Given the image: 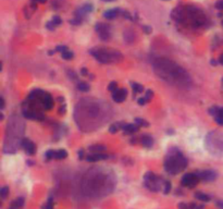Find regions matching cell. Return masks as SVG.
Wrapping results in <instances>:
<instances>
[{
  "mask_svg": "<svg viewBox=\"0 0 223 209\" xmlns=\"http://www.w3.org/2000/svg\"><path fill=\"white\" fill-rule=\"evenodd\" d=\"M187 160L177 148H172L168 152L164 160V169L169 174L175 175L184 170Z\"/></svg>",
  "mask_w": 223,
  "mask_h": 209,
  "instance_id": "1",
  "label": "cell"
},
{
  "mask_svg": "<svg viewBox=\"0 0 223 209\" xmlns=\"http://www.w3.org/2000/svg\"><path fill=\"white\" fill-rule=\"evenodd\" d=\"M90 55L95 57V59L99 61L100 63H111L114 61H119L122 59V56L119 51L112 49H104V48H96L90 50Z\"/></svg>",
  "mask_w": 223,
  "mask_h": 209,
  "instance_id": "2",
  "label": "cell"
},
{
  "mask_svg": "<svg viewBox=\"0 0 223 209\" xmlns=\"http://www.w3.org/2000/svg\"><path fill=\"white\" fill-rule=\"evenodd\" d=\"M144 179H145L146 187L151 192H159L162 187V183H164L160 176L156 175L152 172H147L144 176Z\"/></svg>",
  "mask_w": 223,
  "mask_h": 209,
  "instance_id": "3",
  "label": "cell"
},
{
  "mask_svg": "<svg viewBox=\"0 0 223 209\" xmlns=\"http://www.w3.org/2000/svg\"><path fill=\"white\" fill-rule=\"evenodd\" d=\"M200 179L198 174L196 173H186L183 175V178L181 180V184L183 186L186 187H194L197 185V183L199 182Z\"/></svg>",
  "mask_w": 223,
  "mask_h": 209,
  "instance_id": "4",
  "label": "cell"
},
{
  "mask_svg": "<svg viewBox=\"0 0 223 209\" xmlns=\"http://www.w3.org/2000/svg\"><path fill=\"white\" fill-rule=\"evenodd\" d=\"M95 30L99 34L102 40H108L110 38V26L104 23H97L95 25Z\"/></svg>",
  "mask_w": 223,
  "mask_h": 209,
  "instance_id": "5",
  "label": "cell"
},
{
  "mask_svg": "<svg viewBox=\"0 0 223 209\" xmlns=\"http://www.w3.org/2000/svg\"><path fill=\"white\" fill-rule=\"evenodd\" d=\"M200 181H204V182H212L217 179V173L213 170H205L198 173Z\"/></svg>",
  "mask_w": 223,
  "mask_h": 209,
  "instance_id": "6",
  "label": "cell"
},
{
  "mask_svg": "<svg viewBox=\"0 0 223 209\" xmlns=\"http://www.w3.org/2000/svg\"><path fill=\"white\" fill-rule=\"evenodd\" d=\"M127 96V91L125 88H118L116 91L112 93V99L116 103H122L126 99Z\"/></svg>",
  "mask_w": 223,
  "mask_h": 209,
  "instance_id": "7",
  "label": "cell"
},
{
  "mask_svg": "<svg viewBox=\"0 0 223 209\" xmlns=\"http://www.w3.org/2000/svg\"><path fill=\"white\" fill-rule=\"evenodd\" d=\"M42 103L45 110H50V109H52V107H54V100H52L51 95L44 91H42Z\"/></svg>",
  "mask_w": 223,
  "mask_h": 209,
  "instance_id": "8",
  "label": "cell"
},
{
  "mask_svg": "<svg viewBox=\"0 0 223 209\" xmlns=\"http://www.w3.org/2000/svg\"><path fill=\"white\" fill-rule=\"evenodd\" d=\"M22 147L24 148V150L30 155H34L35 152H36V146L33 142L30 140V138H24L23 142H22Z\"/></svg>",
  "mask_w": 223,
  "mask_h": 209,
  "instance_id": "9",
  "label": "cell"
},
{
  "mask_svg": "<svg viewBox=\"0 0 223 209\" xmlns=\"http://www.w3.org/2000/svg\"><path fill=\"white\" fill-rule=\"evenodd\" d=\"M85 157H86V160L88 162H96V161H100V160H106L108 158L107 155L101 154V152H92V154Z\"/></svg>",
  "mask_w": 223,
  "mask_h": 209,
  "instance_id": "10",
  "label": "cell"
},
{
  "mask_svg": "<svg viewBox=\"0 0 223 209\" xmlns=\"http://www.w3.org/2000/svg\"><path fill=\"white\" fill-rule=\"evenodd\" d=\"M119 14H121V9L116 8V9H111V10H108L104 13V16L108 20H113L116 19Z\"/></svg>",
  "mask_w": 223,
  "mask_h": 209,
  "instance_id": "11",
  "label": "cell"
},
{
  "mask_svg": "<svg viewBox=\"0 0 223 209\" xmlns=\"http://www.w3.org/2000/svg\"><path fill=\"white\" fill-rule=\"evenodd\" d=\"M138 130L139 125H137V124H125V126H124V129L122 131H123V133L125 135H132V134L136 133Z\"/></svg>",
  "mask_w": 223,
  "mask_h": 209,
  "instance_id": "12",
  "label": "cell"
},
{
  "mask_svg": "<svg viewBox=\"0 0 223 209\" xmlns=\"http://www.w3.org/2000/svg\"><path fill=\"white\" fill-rule=\"evenodd\" d=\"M140 143L144 147H146V148H150L152 145H154V140H152V137L150 136V135H143L140 137Z\"/></svg>",
  "mask_w": 223,
  "mask_h": 209,
  "instance_id": "13",
  "label": "cell"
},
{
  "mask_svg": "<svg viewBox=\"0 0 223 209\" xmlns=\"http://www.w3.org/2000/svg\"><path fill=\"white\" fill-rule=\"evenodd\" d=\"M124 126H125V123H123V122H116V123H113V124H111L110 128H109V132H110L111 134H114V133H116L118 131H120V130H123Z\"/></svg>",
  "mask_w": 223,
  "mask_h": 209,
  "instance_id": "14",
  "label": "cell"
},
{
  "mask_svg": "<svg viewBox=\"0 0 223 209\" xmlns=\"http://www.w3.org/2000/svg\"><path fill=\"white\" fill-rule=\"evenodd\" d=\"M23 205H24V198L23 197H19V198H16V199H14V200L12 202L11 207H10V208L11 209H21L22 207H23Z\"/></svg>",
  "mask_w": 223,
  "mask_h": 209,
  "instance_id": "15",
  "label": "cell"
},
{
  "mask_svg": "<svg viewBox=\"0 0 223 209\" xmlns=\"http://www.w3.org/2000/svg\"><path fill=\"white\" fill-rule=\"evenodd\" d=\"M68 157V152L64 149H59V150H56V154H54V159L58 160H62L66 159Z\"/></svg>",
  "mask_w": 223,
  "mask_h": 209,
  "instance_id": "16",
  "label": "cell"
},
{
  "mask_svg": "<svg viewBox=\"0 0 223 209\" xmlns=\"http://www.w3.org/2000/svg\"><path fill=\"white\" fill-rule=\"evenodd\" d=\"M215 120L219 125L223 126V108H219L218 112L215 115Z\"/></svg>",
  "mask_w": 223,
  "mask_h": 209,
  "instance_id": "17",
  "label": "cell"
},
{
  "mask_svg": "<svg viewBox=\"0 0 223 209\" xmlns=\"http://www.w3.org/2000/svg\"><path fill=\"white\" fill-rule=\"evenodd\" d=\"M88 149L92 152H101L106 150V147L104 145H92V146H89Z\"/></svg>",
  "mask_w": 223,
  "mask_h": 209,
  "instance_id": "18",
  "label": "cell"
},
{
  "mask_svg": "<svg viewBox=\"0 0 223 209\" xmlns=\"http://www.w3.org/2000/svg\"><path fill=\"white\" fill-rule=\"evenodd\" d=\"M195 197H196L197 199L201 200V202H209V200H210V196L207 194H204V193H197V194L195 195Z\"/></svg>",
  "mask_w": 223,
  "mask_h": 209,
  "instance_id": "19",
  "label": "cell"
},
{
  "mask_svg": "<svg viewBox=\"0 0 223 209\" xmlns=\"http://www.w3.org/2000/svg\"><path fill=\"white\" fill-rule=\"evenodd\" d=\"M132 88H133V91H134L135 94H138V93H142L144 91V87H143V85L138 83H132Z\"/></svg>",
  "mask_w": 223,
  "mask_h": 209,
  "instance_id": "20",
  "label": "cell"
},
{
  "mask_svg": "<svg viewBox=\"0 0 223 209\" xmlns=\"http://www.w3.org/2000/svg\"><path fill=\"white\" fill-rule=\"evenodd\" d=\"M77 88H78V91L85 93V91H89V85L87 83H85V82H81V83L77 84Z\"/></svg>",
  "mask_w": 223,
  "mask_h": 209,
  "instance_id": "21",
  "label": "cell"
},
{
  "mask_svg": "<svg viewBox=\"0 0 223 209\" xmlns=\"http://www.w3.org/2000/svg\"><path fill=\"white\" fill-rule=\"evenodd\" d=\"M135 122H136L137 125H139V128H140V126H143V128H147V126L149 125V123H148L146 120H144V119H142V118H136L135 119Z\"/></svg>",
  "mask_w": 223,
  "mask_h": 209,
  "instance_id": "22",
  "label": "cell"
},
{
  "mask_svg": "<svg viewBox=\"0 0 223 209\" xmlns=\"http://www.w3.org/2000/svg\"><path fill=\"white\" fill-rule=\"evenodd\" d=\"M73 52L71 51V50H66V51H64V52H62L61 53V57L64 59V60H70V59H72L73 58Z\"/></svg>",
  "mask_w": 223,
  "mask_h": 209,
  "instance_id": "23",
  "label": "cell"
},
{
  "mask_svg": "<svg viewBox=\"0 0 223 209\" xmlns=\"http://www.w3.org/2000/svg\"><path fill=\"white\" fill-rule=\"evenodd\" d=\"M0 195H1V197L4 198H7V196L9 195V187L8 186H4L1 190H0Z\"/></svg>",
  "mask_w": 223,
  "mask_h": 209,
  "instance_id": "24",
  "label": "cell"
},
{
  "mask_svg": "<svg viewBox=\"0 0 223 209\" xmlns=\"http://www.w3.org/2000/svg\"><path fill=\"white\" fill-rule=\"evenodd\" d=\"M54 154H56V150H52V149H50V150H48V152H46L45 157H46L47 160L54 159Z\"/></svg>",
  "mask_w": 223,
  "mask_h": 209,
  "instance_id": "25",
  "label": "cell"
},
{
  "mask_svg": "<svg viewBox=\"0 0 223 209\" xmlns=\"http://www.w3.org/2000/svg\"><path fill=\"white\" fill-rule=\"evenodd\" d=\"M170 191H171V183H170L169 181H165L164 187H163V193H164V194H169Z\"/></svg>",
  "mask_w": 223,
  "mask_h": 209,
  "instance_id": "26",
  "label": "cell"
},
{
  "mask_svg": "<svg viewBox=\"0 0 223 209\" xmlns=\"http://www.w3.org/2000/svg\"><path fill=\"white\" fill-rule=\"evenodd\" d=\"M108 89L110 91H116L118 89V84H116V82H111V83L109 84V86H108Z\"/></svg>",
  "mask_w": 223,
  "mask_h": 209,
  "instance_id": "27",
  "label": "cell"
},
{
  "mask_svg": "<svg viewBox=\"0 0 223 209\" xmlns=\"http://www.w3.org/2000/svg\"><path fill=\"white\" fill-rule=\"evenodd\" d=\"M42 209H54V200L50 198L49 200L47 202L45 206H42Z\"/></svg>",
  "mask_w": 223,
  "mask_h": 209,
  "instance_id": "28",
  "label": "cell"
},
{
  "mask_svg": "<svg viewBox=\"0 0 223 209\" xmlns=\"http://www.w3.org/2000/svg\"><path fill=\"white\" fill-rule=\"evenodd\" d=\"M56 26H57V25H56V24L52 22V20H51V21H49V22L46 23V27L49 30H54V28H56Z\"/></svg>",
  "mask_w": 223,
  "mask_h": 209,
  "instance_id": "29",
  "label": "cell"
},
{
  "mask_svg": "<svg viewBox=\"0 0 223 209\" xmlns=\"http://www.w3.org/2000/svg\"><path fill=\"white\" fill-rule=\"evenodd\" d=\"M218 110H219V107L215 106V107H211V108L209 109V111H208V112H209V114H210V115H213V117H215V113L218 112Z\"/></svg>",
  "mask_w": 223,
  "mask_h": 209,
  "instance_id": "30",
  "label": "cell"
},
{
  "mask_svg": "<svg viewBox=\"0 0 223 209\" xmlns=\"http://www.w3.org/2000/svg\"><path fill=\"white\" fill-rule=\"evenodd\" d=\"M215 9H218L219 11H223V0H218L215 2Z\"/></svg>",
  "mask_w": 223,
  "mask_h": 209,
  "instance_id": "31",
  "label": "cell"
},
{
  "mask_svg": "<svg viewBox=\"0 0 223 209\" xmlns=\"http://www.w3.org/2000/svg\"><path fill=\"white\" fill-rule=\"evenodd\" d=\"M52 22H54V24L58 26V25H60V24L62 23V20H61V18H60V16H57V15H56V16H54V18H52Z\"/></svg>",
  "mask_w": 223,
  "mask_h": 209,
  "instance_id": "32",
  "label": "cell"
},
{
  "mask_svg": "<svg viewBox=\"0 0 223 209\" xmlns=\"http://www.w3.org/2000/svg\"><path fill=\"white\" fill-rule=\"evenodd\" d=\"M152 97H154V93H152V91H150V89H148V91H146V96H145V99L149 101L150 99L152 98Z\"/></svg>",
  "mask_w": 223,
  "mask_h": 209,
  "instance_id": "33",
  "label": "cell"
},
{
  "mask_svg": "<svg viewBox=\"0 0 223 209\" xmlns=\"http://www.w3.org/2000/svg\"><path fill=\"white\" fill-rule=\"evenodd\" d=\"M56 50L57 51H59V52H64V51H66L68 50V47L66 46H57V48H56Z\"/></svg>",
  "mask_w": 223,
  "mask_h": 209,
  "instance_id": "34",
  "label": "cell"
},
{
  "mask_svg": "<svg viewBox=\"0 0 223 209\" xmlns=\"http://www.w3.org/2000/svg\"><path fill=\"white\" fill-rule=\"evenodd\" d=\"M179 208L180 209H189V205L187 204H179Z\"/></svg>",
  "mask_w": 223,
  "mask_h": 209,
  "instance_id": "35",
  "label": "cell"
},
{
  "mask_svg": "<svg viewBox=\"0 0 223 209\" xmlns=\"http://www.w3.org/2000/svg\"><path fill=\"white\" fill-rule=\"evenodd\" d=\"M137 101H138V103H139V105H140V106H144V105L146 103L147 100H146V99H145V97H144V98H139L138 100H137Z\"/></svg>",
  "mask_w": 223,
  "mask_h": 209,
  "instance_id": "36",
  "label": "cell"
},
{
  "mask_svg": "<svg viewBox=\"0 0 223 209\" xmlns=\"http://www.w3.org/2000/svg\"><path fill=\"white\" fill-rule=\"evenodd\" d=\"M81 74L82 75H84V76H86L87 74H88V71H87V69L86 68H83L81 70Z\"/></svg>",
  "mask_w": 223,
  "mask_h": 209,
  "instance_id": "37",
  "label": "cell"
},
{
  "mask_svg": "<svg viewBox=\"0 0 223 209\" xmlns=\"http://www.w3.org/2000/svg\"><path fill=\"white\" fill-rule=\"evenodd\" d=\"M0 101H1V105H0V108H1V109H4V103H4V97H0Z\"/></svg>",
  "mask_w": 223,
  "mask_h": 209,
  "instance_id": "38",
  "label": "cell"
},
{
  "mask_svg": "<svg viewBox=\"0 0 223 209\" xmlns=\"http://www.w3.org/2000/svg\"><path fill=\"white\" fill-rule=\"evenodd\" d=\"M217 206H218L219 208L223 209V200H218V202H217Z\"/></svg>",
  "mask_w": 223,
  "mask_h": 209,
  "instance_id": "39",
  "label": "cell"
},
{
  "mask_svg": "<svg viewBox=\"0 0 223 209\" xmlns=\"http://www.w3.org/2000/svg\"><path fill=\"white\" fill-rule=\"evenodd\" d=\"M144 30H145V33H150V32H151V27L150 26H144Z\"/></svg>",
  "mask_w": 223,
  "mask_h": 209,
  "instance_id": "40",
  "label": "cell"
},
{
  "mask_svg": "<svg viewBox=\"0 0 223 209\" xmlns=\"http://www.w3.org/2000/svg\"><path fill=\"white\" fill-rule=\"evenodd\" d=\"M32 1H34V2H38V4H45L47 0H32Z\"/></svg>",
  "mask_w": 223,
  "mask_h": 209,
  "instance_id": "41",
  "label": "cell"
},
{
  "mask_svg": "<svg viewBox=\"0 0 223 209\" xmlns=\"http://www.w3.org/2000/svg\"><path fill=\"white\" fill-rule=\"evenodd\" d=\"M83 157H84V155H83V150H80V152H78V158H80V159H83Z\"/></svg>",
  "mask_w": 223,
  "mask_h": 209,
  "instance_id": "42",
  "label": "cell"
},
{
  "mask_svg": "<svg viewBox=\"0 0 223 209\" xmlns=\"http://www.w3.org/2000/svg\"><path fill=\"white\" fill-rule=\"evenodd\" d=\"M219 62L221 63V64H223V53L220 56V58H219Z\"/></svg>",
  "mask_w": 223,
  "mask_h": 209,
  "instance_id": "43",
  "label": "cell"
},
{
  "mask_svg": "<svg viewBox=\"0 0 223 209\" xmlns=\"http://www.w3.org/2000/svg\"><path fill=\"white\" fill-rule=\"evenodd\" d=\"M54 50H49V51H48V55H49V56L54 55Z\"/></svg>",
  "mask_w": 223,
  "mask_h": 209,
  "instance_id": "44",
  "label": "cell"
},
{
  "mask_svg": "<svg viewBox=\"0 0 223 209\" xmlns=\"http://www.w3.org/2000/svg\"><path fill=\"white\" fill-rule=\"evenodd\" d=\"M211 63H212V64H217V62H215V60H212V61H211Z\"/></svg>",
  "mask_w": 223,
  "mask_h": 209,
  "instance_id": "45",
  "label": "cell"
},
{
  "mask_svg": "<svg viewBox=\"0 0 223 209\" xmlns=\"http://www.w3.org/2000/svg\"><path fill=\"white\" fill-rule=\"evenodd\" d=\"M102 1H107V2H110V1H113V0H102Z\"/></svg>",
  "mask_w": 223,
  "mask_h": 209,
  "instance_id": "46",
  "label": "cell"
},
{
  "mask_svg": "<svg viewBox=\"0 0 223 209\" xmlns=\"http://www.w3.org/2000/svg\"><path fill=\"white\" fill-rule=\"evenodd\" d=\"M222 83H223V81H222Z\"/></svg>",
  "mask_w": 223,
  "mask_h": 209,
  "instance_id": "47",
  "label": "cell"
}]
</instances>
